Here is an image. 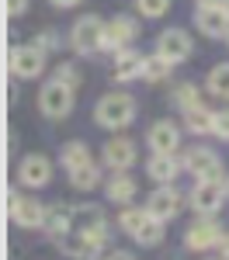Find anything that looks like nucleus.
I'll return each mask as SVG.
<instances>
[{
    "instance_id": "nucleus-1",
    "label": "nucleus",
    "mask_w": 229,
    "mask_h": 260,
    "mask_svg": "<svg viewBox=\"0 0 229 260\" xmlns=\"http://www.w3.org/2000/svg\"><path fill=\"white\" fill-rule=\"evenodd\" d=\"M136 121V98L132 94H104L97 104H94V125L97 128H108V132H122Z\"/></svg>"
},
{
    "instance_id": "nucleus-2",
    "label": "nucleus",
    "mask_w": 229,
    "mask_h": 260,
    "mask_svg": "<svg viewBox=\"0 0 229 260\" xmlns=\"http://www.w3.org/2000/svg\"><path fill=\"white\" fill-rule=\"evenodd\" d=\"M104 24L97 14H83V18L73 21V28H70V39L66 45L77 52V56H97L104 52Z\"/></svg>"
},
{
    "instance_id": "nucleus-3",
    "label": "nucleus",
    "mask_w": 229,
    "mask_h": 260,
    "mask_svg": "<svg viewBox=\"0 0 229 260\" xmlns=\"http://www.w3.org/2000/svg\"><path fill=\"white\" fill-rule=\"evenodd\" d=\"M73 101H77V87H70V83H62V80L52 77V80L42 83V90H39V111L45 118L59 121L73 111Z\"/></svg>"
},
{
    "instance_id": "nucleus-4",
    "label": "nucleus",
    "mask_w": 229,
    "mask_h": 260,
    "mask_svg": "<svg viewBox=\"0 0 229 260\" xmlns=\"http://www.w3.org/2000/svg\"><path fill=\"white\" fill-rule=\"evenodd\" d=\"M181 160H184V170L194 180H219V184H226V177H229L222 156L215 149H208V146H191Z\"/></svg>"
},
{
    "instance_id": "nucleus-5",
    "label": "nucleus",
    "mask_w": 229,
    "mask_h": 260,
    "mask_svg": "<svg viewBox=\"0 0 229 260\" xmlns=\"http://www.w3.org/2000/svg\"><path fill=\"white\" fill-rule=\"evenodd\" d=\"M222 236H226V229H222V222L215 219V215H198L184 229V240L181 243H184V250H191V253H205L212 246H219Z\"/></svg>"
},
{
    "instance_id": "nucleus-6",
    "label": "nucleus",
    "mask_w": 229,
    "mask_h": 260,
    "mask_svg": "<svg viewBox=\"0 0 229 260\" xmlns=\"http://www.w3.org/2000/svg\"><path fill=\"white\" fill-rule=\"evenodd\" d=\"M226 201H229L226 184H219V180H194V187H191V194H187V205H191L198 215H219Z\"/></svg>"
},
{
    "instance_id": "nucleus-7",
    "label": "nucleus",
    "mask_w": 229,
    "mask_h": 260,
    "mask_svg": "<svg viewBox=\"0 0 229 260\" xmlns=\"http://www.w3.org/2000/svg\"><path fill=\"white\" fill-rule=\"evenodd\" d=\"M7 212H11V219L18 222L21 229H42L49 208H45L39 198H31V194H18V191H11V194H7Z\"/></svg>"
},
{
    "instance_id": "nucleus-8",
    "label": "nucleus",
    "mask_w": 229,
    "mask_h": 260,
    "mask_svg": "<svg viewBox=\"0 0 229 260\" xmlns=\"http://www.w3.org/2000/svg\"><path fill=\"white\" fill-rule=\"evenodd\" d=\"M181 208H184V194H181L174 184H156L153 194L146 198V212H149L153 219H160V222L177 219Z\"/></svg>"
},
{
    "instance_id": "nucleus-9",
    "label": "nucleus",
    "mask_w": 229,
    "mask_h": 260,
    "mask_svg": "<svg viewBox=\"0 0 229 260\" xmlns=\"http://www.w3.org/2000/svg\"><path fill=\"white\" fill-rule=\"evenodd\" d=\"M146 146L149 153H163V156H177L181 149V125L170 118H160L146 128Z\"/></svg>"
},
{
    "instance_id": "nucleus-10",
    "label": "nucleus",
    "mask_w": 229,
    "mask_h": 260,
    "mask_svg": "<svg viewBox=\"0 0 229 260\" xmlns=\"http://www.w3.org/2000/svg\"><path fill=\"white\" fill-rule=\"evenodd\" d=\"M139 35V21L128 18V14H118L104 24V52H122V49H132V42Z\"/></svg>"
},
{
    "instance_id": "nucleus-11",
    "label": "nucleus",
    "mask_w": 229,
    "mask_h": 260,
    "mask_svg": "<svg viewBox=\"0 0 229 260\" xmlns=\"http://www.w3.org/2000/svg\"><path fill=\"white\" fill-rule=\"evenodd\" d=\"M18 180H21V187H28V191L45 187V184L52 180V160H49L45 153H28V156L18 163Z\"/></svg>"
},
{
    "instance_id": "nucleus-12",
    "label": "nucleus",
    "mask_w": 229,
    "mask_h": 260,
    "mask_svg": "<svg viewBox=\"0 0 229 260\" xmlns=\"http://www.w3.org/2000/svg\"><path fill=\"white\" fill-rule=\"evenodd\" d=\"M7 66H11V73L21 77V80H35V77H42V70H45V52H42L39 45H14Z\"/></svg>"
},
{
    "instance_id": "nucleus-13",
    "label": "nucleus",
    "mask_w": 229,
    "mask_h": 260,
    "mask_svg": "<svg viewBox=\"0 0 229 260\" xmlns=\"http://www.w3.org/2000/svg\"><path fill=\"white\" fill-rule=\"evenodd\" d=\"M156 52L163 56L167 62H187V56L194 52V45H191V35H187L184 28H167L163 35L156 39Z\"/></svg>"
},
{
    "instance_id": "nucleus-14",
    "label": "nucleus",
    "mask_w": 229,
    "mask_h": 260,
    "mask_svg": "<svg viewBox=\"0 0 229 260\" xmlns=\"http://www.w3.org/2000/svg\"><path fill=\"white\" fill-rule=\"evenodd\" d=\"M136 142L128 139V136H115V139L104 142V153H101V163L108 170H128L132 163H136Z\"/></svg>"
},
{
    "instance_id": "nucleus-15",
    "label": "nucleus",
    "mask_w": 229,
    "mask_h": 260,
    "mask_svg": "<svg viewBox=\"0 0 229 260\" xmlns=\"http://www.w3.org/2000/svg\"><path fill=\"white\" fill-rule=\"evenodd\" d=\"M45 236L52 243H59L66 240L73 229H77V208H70V205H52L49 212H45Z\"/></svg>"
},
{
    "instance_id": "nucleus-16",
    "label": "nucleus",
    "mask_w": 229,
    "mask_h": 260,
    "mask_svg": "<svg viewBox=\"0 0 229 260\" xmlns=\"http://www.w3.org/2000/svg\"><path fill=\"white\" fill-rule=\"evenodd\" d=\"M194 28H198L205 39H229L226 7H198V11H194Z\"/></svg>"
},
{
    "instance_id": "nucleus-17",
    "label": "nucleus",
    "mask_w": 229,
    "mask_h": 260,
    "mask_svg": "<svg viewBox=\"0 0 229 260\" xmlns=\"http://www.w3.org/2000/svg\"><path fill=\"white\" fill-rule=\"evenodd\" d=\"M77 229L87 233L90 240H97V243L111 240V225H108V219H104V212L97 205H80L77 208Z\"/></svg>"
},
{
    "instance_id": "nucleus-18",
    "label": "nucleus",
    "mask_w": 229,
    "mask_h": 260,
    "mask_svg": "<svg viewBox=\"0 0 229 260\" xmlns=\"http://www.w3.org/2000/svg\"><path fill=\"white\" fill-rule=\"evenodd\" d=\"M146 174H149L153 184H174V180L184 174V160L181 156H163V153H149Z\"/></svg>"
},
{
    "instance_id": "nucleus-19",
    "label": "nucleus",
    "mask_w": 229,
    "mask_h": 260,
    "mask_svg": "<svg viewBox=\"0 0 229 260\" xmlns=\"http://www.w3.org/2000/svg\"><path fill=\"white\" fill-rule=\"evenodd\" d=\"M66 257H73V260H101V246L104 243H97V240H90L87 233H80V229H73L66 240H59L56 243Z\"/></svg>"
},
{
    "instance_id": "nucleus-20",
    "label": "nucleus",
    "mask_w": 229,
    "mask_h": 260,
    "mask_svg": "<svg viewBox=\"0 0 229 260\" xmlns=\"http://www.w3.org/2000/svg\"><path fill=\"white\" fill-rule=\"evenodd\" d=\"M143 70H146V56L136 52V49H122L111 59V77L118 83H128V80H136V77H143Z\"/></svg>"
},
{
    "instance_id": "nucleus-21",
    "label": "nucleus",
    "mask_w": 229,
    "mask_h": 260,
    "mask_svg": "<svg viewBox=\"0 0 229 260\" xmlns=\"http://www.w3.org/2000/svg\"><path fill=\"white\" fill-rule=\"evenodd\" d=\"M104 198L115 201V205H132V198H136V177L128 170H115L108 177V184H104Z\"/></svg>"
},
{
    "instance_id": "nucleus-22",
    "label": "nucleus",
    "mask_w": 229,
    "mask_h": 260,
    "mask_svg": "<svg viewBox=\"0 0 229 260\" xmlns=\"http://www.w3.org/2000/svg\"><path fill=\"white\" fill-rule=\"evenodd\" d=\"M181 115H184V132H191V136H208L212 125H215V111L208 104H194Z\"/></svg>"
},
{
    "instance_id": "nucleus-23",
    "label": "nucleus",
    "mask_w": 229,
    "mask_h": 260,
    "mask_svg": "<svg viewBox=\"0 0 229 260\" xmlns=\"http://www.w3.org/2000/svg\"><path fill=\"white\" fill-rule=\"evenodd\" d=\"M59 163H62V170H66V174H70V170H80V167H87V163H94V156H90V146H87L83 139L62 142Z\"/></svg>"
},
{
    "instance_id": "nucleus-24",
    "label": "nucleus",
    "mask_w": 229,
    "mask_h": 260,
    "mask_svg": "<svg viewBox=\"0 0 229 260\" xmlns=\"http://www.w3.org/2000/svg\"><path fill=\"white\" fill-rule=\"evenodd\" d=\"M163 236H167V225L160 219H153V215H146V222L132 233V240L139 243V246H160Z\"/></svg>"
},
{
    "instance_id": "nucleus-25",
    "label": "nucleus",
    "mask_w": 229,
    "mask_h": 260,
    "mask_svg": "<svg viewBox=\"0 0 229 260\" xmlns=\"http://www.w3.org/2000/svg\"><path fill=\"white\" fill-rule=\"evenodd\" d=\"M205 90L212 94V98H219V101H229V62H219V66L208 70Z\"/></svg>"
},
{
    "instance_id": "nucleus-26",
    "label": "nucleus",
    "mask_w": 229,
    "mask_h": 260,
    "mask_svg": "<svg viewBox=\"0 0 229 260\" xmlns=\"http://www.w3.org/2000/svg\"><path fill=\"white\" fill-rule=\"evenodd\" d=\"M66 177H70V184H73L77 191L87 194V191H94V187L101 184V163H87V167H80V170H70Z\"/></svg>"
},
{
    "instance_id": "nucleus-27",
    "label": "nucleus",
    "mask_w": 229,
    "mask_h": 260,
    "mask_svg": "<svg viewBox=\"0 0 229 260\" xmlns=\"http://www.w3.org/2000/svg\"><path fill=\"white\" fill-rule=\"evenodd\" d=\"M170 101H174L177 111H187V108H194V104H205L202 87H194V83H177V87L170 90Z\"/></svg>"
},
{
    "instance_id": "nucleus-28",
    "label": "nucleus",
    "mask_w": 229,
    "mask_h": 260,
    "mask_svg": "<svg viewBox=\"0 0 229 260\" xmlns=\"http://www.w3.org/2000/svg\"><path fill=\"white\" fill-rule=\"evenodd\" d=\"M170 70H174V62H167L160 52H153V56H146L143 80L146 83H163V80H170Z\"/></svg>"
},
{
    "instance_id": "nucleus-29",
    "label": "nucleus",
    "mask_w": 229,
    "mask_h": 260,
    "mask_svg": "<svg viewBox=\"0 0 229 260\" xmlns=\"http://www.w3.org/2000/svg\"><path fill=\"white\" fill-rule=\"evenodd\" d=\"M146 215H149V212H146V205H143V208H136V205H122V212H118V229L132 236V233L146 222Z\"/></svg>"
},
{
    "instance_id": "nucleus-30",
    "label": "nucleus",
    "mask_w": 229,
    "mask_h": 260,
    "mask_svg": "<svg viewBox=\"0 0 229 260\" xmlns=\"http://www.w3.org/2000/svg\"><path fill=\"white\" fill-rule=\"evenodd\" d=\"M31 45H39L42 52L49 56V52H59V49H62V39H59V31H56V28H42Z\"/></svg>"
},
{
    "instance_id": "nucleus-31",
    "label": "nucleus",
    "mask_w": 229,
    "mask_h": 260,
    "mask_svg": "<svg viewBox=\"0 0 229 260\" xmlns=\"http://www.w3.org/2000/svg\"><path fill=\"white\" fill-rule=\"evenodd\" d=\"M136 7L143 18H163L170 11V0H136Z\"/></svg>"
},
{
    "instance_id": "nucleus-32",
    "label": "nucleus",
    "mask_w": 229,
    "mask_h": 260,
    "mask_svg": "<svg viewBox=\"0 0 229 260\" xmlns=\"http://www.w3.org/2000/svg\"><path fill=\"white\" fill-rule=\"evenodd\" d=\"M56 80L70 83V87H80V70H77L73 62H59V66H56Z\"/></svg>"
},
{
    "instance_id": "nucleus-33",
    "label": "nucleus",
    "mask_w": 229,
    "mask_h": 260,
    "mask_svg": "<svg viewBox=\"0 0 229 260\" xmlns=\"http://www.w3.org/2000/svg\"><path fill=\"white\" fill-rule=\"evenodd\" d=\"M212 136H215V139H222V142H229V108L215 111V125H212Z\"/></svg>"
},
{
    "instance_id": "nucleus-34",
    "label": "nucleus",
    "mask_w": 229,
    "mask_h": 260,
    "mask_svg": "<svg viewBox=\"0 0 229 260\" xmlns=\"http://www.w3.org/2000/svg\"><path fill=\"white\" fill-rule=\"evenodd\" d=\"M24 11H28V0H7V14L11 18H21Z\"/></svg>"
},
{
    "instance_id": "nucleus-35",
    "label": "nucleus",
    "mask_w": 229,
    "mask_h": 260,
    "mask_svg": "<svg viewBox=\"0 0 229 260\" xmlns=\"http://www.w3.org/2000/svg\"><path fill=\"white\" fill-rule=\"evenodd\" d=\"M52 7H59V11H66V7H80L83 0H49Z\"/></svg>"
},
{
    "instance_id": "nucleus-36",
    "label": "nucleus",
    "mask_w": 229,
    "mask_h": 260,
    "mask_svg": "<svg viewBox=\"0 0 229 260\" xmlns=\"http://www.w3.org/2000/svg\"><path fill=\"white\" fill-rule=\"evenodd\" d=\"M104 260H136V257H132L128 250H111V253H108Z\"/></svg>"
},
{
    "instance_id": "nucleus-37",
    "label": "nucleus",
    "mask_w": 229,
    "mask_h": 260,
    "mask_svg": "<svg viewBox=\"0 0 229 260\" xmlns=\"http://www.w3.org/2000/svg\"><path fill=\"white\" fill-rule=\"evenodd\" d=\"M215 250H219V257H222V260H229V233L222 236V243H219Z\"/></svg>"
},
{
    "instance_id": "nucleus-38",
    "label": "nucleus",
    "mask_w": 229,
    "mask_h": 260,
    "mask_svg": "<svg viewBox=\"0 0 229 260\" xmlns=\"http://www.w3.org/2000/svg\"><path fill=\"white\" fill-rule=\"evenodd\" d=\"M194 4H198V7H222L226 0H194Z\"/></svg>"
},
{
    "instance_id": "nucleus-39",
    "label": "nucleus",
    "mask_w": 229,
    "mask_h": 260,
    "mask_svg": "<svg viewBox=\"0 0 229 260\" xmlns=\"http://www.w3.org/2000/svg\"><path fill=\"white\" fill-rule=\"evenodd\" d=\"M222 7H226V14H229V0H226V4H222Z\"/></svg>"
},
{
    "instance_id": "nucleus-40",
    "label": "nucleus",
    "mask_w": 229,
    "mask_h": 260,
    "mask_svg": "<svg viewBox=\"0 0 229 260\" xmlns=\"http://www.w3.org/2000/svg\"><path fill=\"white\" fill-rule=\"evenodd\" d=\"M226 194H229V177H226Z\"/></svg>"
},
{
    "instance_id": "nucleus-41",
    "label": "nucleus",
    "mask_w": 229,
    "mask_h": 260,
    "mask_svg": "<svg viewBox=\"0 0 229 260\" xmlns=\"http://www.w3.org/2000/svg\"><path fill=\"white\" fill-rule=\"evenodd\" d=\"M208 260H212V257H208ZM215 260H222V257H215Z\"/></svg>"
},
{
    "instance_id": "nucleus-42",
    "label": "nucleus",
    "mask_w": 229,
    "mask_h": 260,
    "mask_svg": "<svg viewBox=\"0 0 229 260\" xmlns=\"http://www.w3.org/2000/svg\"><path fill=\"white\" fill-rule=\"evenodd\" d=\"M226 42H229V39H226Z\"/></svg>"
}]
</instances>
